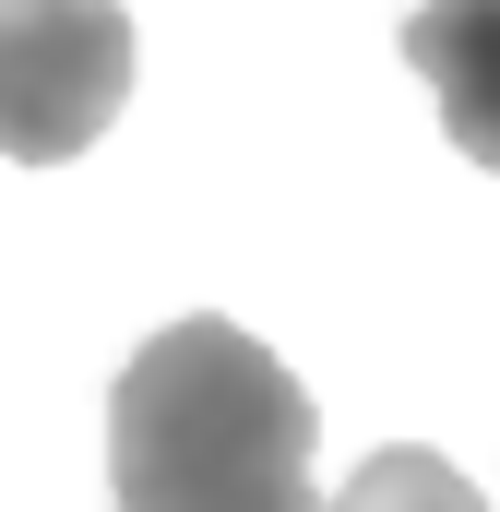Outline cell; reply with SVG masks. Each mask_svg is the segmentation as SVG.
<instances>
[{"instance_id":"1","label":"cell","mask_w":500,"mask_h":512,"mask_svg":"<svg viewBox=\"0 0 500 512\" xmlns=\"http://www.w3.org/2000/svg\"><path fill=\"white\" fill-rule=\"evenodd\" d=\"M322 405L227 310H179L131 346L108 393V501L120 512H322Z\"/></svg>"},{"instance_id":"2","label":"cell","mask_w":500,"mask_h":512,"mask_svg":"<svg viewBox=\"0 0 500 512\" xmlns=\"http://www.w3.org/2000/svg\"><path fill=\"white\" fill-rule=\"evenodd\" d=\"M131 96V12L120 0H0V155L72 167Z\"/></svg>"},{"instance_id":"3","label":"cell","mask_w":500,"mask_h":512,"mask_svg":"<svg viewBox=\"0 0 500 512\" xmlns=\"http://www.w3.org/2000/svg\"><path fill=\"white\" fill-rule=\"evenodd\" d=\"M405 60H417V84L441 96L453 155L500 179V0H417Z\"/></svg>"},{"instance_id":"4","label":"cell","mask_w":500,"mask_h":512,"mask_svg":"<svg viewBox=\"0 0 500 512\" xmlns=\"http://www.w3.org/2000/svg\"><path fill=\"white\" fill-rule=\"evenodd\" d=\"M322 512H489L477 489H465V465L453 453H429V441H393V453H370L346 489Z\"/></svg>"}]
</instances>
